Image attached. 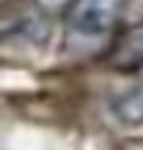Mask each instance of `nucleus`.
<instances>
[{"instance_id": "2", "label": "nucleus", "mask_w": 143, "mask_h": 150, "mask_svg": "<svg viewBox=\"0 0 143 150\" xmlns=\"http://www.w3.org/2000/svg\"><path fill=\"white\" fill-rule=\"evenodd\" d=\"M112 65L119 70L143 68V22L131 27L112 51Z\"/></svg>"}, {"instance_id": "4", "label": "nucleus", "mask_w": 143, "mask_h": 150, "mask_svg": "<svg viewBox=\"0 0 143 150\" xmlns=\"http://www.w3.org/2000/svg\"><path fill=\"white\" fill-rule=\"evenodd\" d=\"M73 3L75 0H34L36 10H39L41 15H46V17H56L61 12H68L73 7Z\"/></svg>"}, {"instance_id": "3", "label": "nucleus", "mask_w": 143, "mask_h": 150, "mask_svg": "<svg viewBox=\"0 0 143 150\" xmlns=\"http://www.w3.org/2000/svg\"><path fill=\"white\" fill-rule=\"evenodd\" d=\"M109 109L124 126H143V82L114 95Z\"/></svg>"}, {"instance_id": "1", "label": "nucleus", "mask_w": 143, "mask_h": 150, "mask_svg": "<svg viewBox=\"0 0 143 150\" xmlns=\"http://www.w3.org/2000/svg\"><path fill=\"white\" fill-rule=\"evenodd\" d=\"M124 0H75L68 10V29L73 39L97 41L117 27Z\"/></svg>"}]
</instances>
